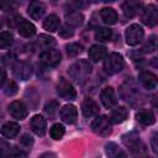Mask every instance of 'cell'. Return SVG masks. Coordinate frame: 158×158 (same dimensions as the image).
<instances>
[{"mask_svg":"<svg viewBox=\"0 0 158 158\" xmlns=\"http://www.w3.org/2000/svg\"><path fill=\"white\" fill-rule=\"evenodd\" d=\"M120 93H121V96L130 101L132 105H136V104H142L144 100V96L143 94L141 93L138 85L133 81V80H127L125 81L121 88H120Z\"/></svg>","mask_w":158,"mask_h":158,"instance_id":"1","label":"cell"},{"mask_svg":"<svg viewBox=\"0 0 158 158\" xmlns=\"http://www.w3.org/2000/svg\"><path fill=\"white\" fill-rule=\"evenodd\" d=\"M68 73H69V77L74 79L77 83H81L91 73V64L85 59H80L69 67Z\"/></svg>","mask_w":158,"mask_h":158,"instance_id":"2","label":"cell"},{"mask_svg":"<svg viewBox=\"0 0 158 158\" xmlns=\"http://www.w3.org/2000/svg\"><path fill=\"white\" fill-rule=\"evenodd\" d=\"M125 62L121 54L112 52L110 54H107L104 59V69L107 74H116L120 73L123 69Z\"/></svg>","mask_w":158,"mask_h":158,"instance_id":"3","label":"cell"},{"mask_svg":"<svg viewBox=\"0 0 158 158\" xmlns=\"http://www.w3.org/2000/svg\"><path fill=\"white\" fill-rule=\"evenodd\" d=\"M125 37H126V43L128 46H137L139 42H142L144 37V31L141 25L132 23L126 28Z\"/></svg>","mask_w":158,"mask_h":158,"instance_id":"4","label":"cell"},{"mask_svg":"<svg viewBox=\"0 0 158 158\" xmlns=\"http://www.w3.org/2000/svg\"><path fill=\"white\" fill-rule=\"evenodd\" d=\"M91 130L102 137H106L111 133L112 128H111V121L107 116L105 115H100L98 116L93 122H91Z\"/></svg>","mask_w":158,"mask_h":158,"instance_id":"5","label":"cell"},{"mask_svg":"<svg viewBox=\"0 0 158 158\" xmlns=\"http://www.w3.org/2000/svg\"><path fill=\"white\" fill-rule=\"evenodd\" d=\"M57 93L64 100H74L77 96V91L73 84L64 78H59L57 83Z\"/></svg>","mask_w":158,"mask_h":158,"instance_id":"6","label":"cell"},{"mask_svg":"<svg viewBox=\"0 0 158 158\" xmlns=\"http://www.w3.org/2000/svg\"><path fill=\"white\" fill-rule=\"evenodd\" d=\"M122 143H123L135 156L139 154V152L143 151V149H142V148H143V144L141 143L139 136H138V133H136V132L125 133V135L122 136Z\"/></svg>","mask_w":158,"mask_h":158,"instance_id":"7","label":"cell"},{"mask_svg":"<svg viewBox=\"0 0 158 158\" xmlns=\"http://www.w3.org/2000/svg\"><path fill=\"white\" fill-rule=\"evenodd\" d=\"M40 60L47 67H57L62 60V54L58 49H46L40 54Z\"/></svg>","mask_w":158,"mask_h":158,"instance_id":"8","label":"cell"},{"mask_svg":"<svg viewBox=\"0 0 158 158\" xmlns=\"http://www.w3.org/2000/svg\"><path fill=\"white\" fill-rule=\"evenodd\" d=\"M7 110L10 112V115L17 120H23L27 117L28 115V109L27 106L22 102V101H19V100H15L12 102H10V105L7 106Z\"/></svg>","mask_w":158,"mask_h":158,"instance_id":"9","label":"cell"},{"mask_svg":"<svg viewBox=\"0 0 158 158\" xmlns=\"http://www.w3.org/2000/svg\"><path fill=\"white\" fill-rule=\"evenodd\" d=\"M141 20L144 25L149 26V27H153L157 25L158 22V12H157V9L154 5H148L144 7V10L142 11L141 14Z\"/></svg>","mask_w":158,"mask_h":158,"instance_id":"10","label":"cell"},{"mask_svg":"<svg viewBox=\"0 0 158 158\" xmlns=\"http://www.w3.org/2000/svg\"><path fill=\"white\" fill-rule=\"evenodd\" d=\"M100 100H101V104L106 107V109H112L117 105V98H116V94H115V90L112 86H107L105 88L101 94H100Z\"/></svg>","mask_w":158,"mask_h":158,"instance_id":"11","label":"cell"},{"mask_svg":"<svg viewBox=\"0 0 158 158\" xmlns=\"http://www.w3.org/2000/svg\"><path fill=\"white\" fill-rule=\"evenodd\" d=\"M59 116H60V118H62L65 123L72 125V123H74V122L77 121V118H78V110H77V107H75L74 105L67 104V105H64V106L60 109Z\"/></svg>","mask_w":158,"mask_h":158,"instance_id":"12","label":"cell"},{"mask_svg":"<svg viewBox=\"0 0 158 158\" xmlns=\"http://www.w3.org/2000/svg\"><path fill=\"white\" fill-rule=\"evenodd\" d=\"M30 127L35 135L43 136L46 133V128H47L46 118L42 115H35L30 121Z\"/></svg>","mask_w":158,"mask_h":158,"instance_id":"13","label":"cell"},{"mask_svg":"<svg viewBox=\"0 0 158 158\" xmlns=\"http://www.w3.org/2000/svg\"><path fill=\"white\" fill-rule=\"evenodd\" d=\"M31 73H32L31 65L26 62H17L14 65V74L20 80H27L31 77Z\"/></svg>","mask_w":158,"mask_h":158,"instance_id":"14","label":"cell"},{"mask_svg":"<svg viewBox=\"0 0 158 158\" xmlns=\"http://www.w3.org/2000/svg\"><path fill=\"white\" fill-rule=\"evenodd\" d=\"M46 12V5L41 1H32L27 7V14L33 20H40Z\"/></svg>","mask_w":158,"mask_h":158,"instance_id":"15","label":"cell"},{"mask_svg":"<svg viewBox=\"0 0 158 158\" xmlns=\"http://www.w3.org/2000/svg\"><path fill=\"white\" fill-rule=\"evenodd\" d=\"M99 105L93 100V99H89V98H85L83 104H81V111H83V115L85 117H94L99 114Z\"/></svg>","mask_w":158,"mask_h":158,"instance_id":"16","label":"cell"},{"mask_svg":"<svg viewBox=\"0 0 158 158\" xmlns=\"http://www.w3.org/2000/svg\"><path fill=\"white\" fill-rule=\"evenodd\" d=\"M138 79L142 86L147 90H153L157 88V77L151 72H142Z\"/></svg>","mask_w":158,"mask_h":158,"instance_id":"17","label":"cell"},{"mask_svg":"<svg viewBox=\"0 0 158 158\" xmlns=\"http://www.w3.org/2000/svg\"><path fill=\"white\" fill-rule=\"evenodd\" d=\"M105 153L109 158H126L127 153L115 142H109L105 146Z\"/></svg>","mask_w":158,"mask_h":158,"instance_id":"18","label":"cell"},{"mask_svg":"<svg viewBox=\"0 0 158 158\" xmlns=\"http://www.w3.org/2000/svg\"><path fill=\"white\" fill-rule=\"evenodd\" d=\"M19 132H20V126L14 121H7L1 126V135L5 138H14L19 135Z\"/></svg>","mask_w":158,"mask_h":158,"instance_id":"19","label":"cell"},{"mask_svg":"<svg viewBox=\"0 0 158 158\" xmlns=\"http://www.w3.org/2000/svg\"><path fill=\"white\" fill-rule=\"evenodd\" d=\"M17 31L22 36V37H26V38H30L32 37L35 33H36V26L27 21V20H21L19 22V26H17Z\"/></svg>","mask_w":158,"mask_h":158,"instance_id":"20","label":"cell"},{"mask_svg":"<svg viewBox=\"0 0 158 158\" xmlns=\"http://www.w3.org/2000/svg\"><path fill=\"white\" fill-rule=\"evenodd\" d=\"M107 56V51L105 46L101 44H94L90 47L89 49V58L94 62H100L102 59H105V57Z\"/></svg>","mask_w":158,"mask_h":158,"instance_id":"21","label":"cell"},{"mask_svg":"<svg viewBox=\"0 0 158 158\" xmlns=\"http://www.w3.org/2000/svg\"><path fill=\"white\" fill-rule=\"evenodd\" d=\"M128 117V110L125 106H118L115 110H112L110 115V121L112 123H122Z\"/></svg>","mask_w":158,"mask_h":158,"instance_id":"22","label":"cell"},{"mask_svg":"<svg viewBox=\"0 0 158 158\" xmlns=\"http://www.w3.org/2000/svg\"><path fill=\"white\" fill-rule=\"evenodd\" d=\"M100 17L101 20L107 25H114L117 22V12L112 7H102L100 10Z\"/></svg>","mask_w":158,"mask_h":158,"instance_id":"23","label":"cell"},{"mask_svg":"<svg viewBox=\"0 0 158 158\" xmlns=\"http://www.w3.org/2000/svg\"><path fill=\"white\" fill-rule=\"evenodd\" d=\"M136 120L142 123V125H153L156 122V117H154V114L151 111V110H139L137 114H136Z\"/></svg>","mask_w":158,"mask_h":158,"instance_id":"24","label":"cell"},{"mask_svg":"<svg viewBox=\"0 0 158 158\" xmlns=\"http://www.w3.org/2000/svg\"><path fill=\"white\" fill-rule=\"evenodd\" d=\"M83 21H84V16L78 11H70L69 14L65 15V22L67 26L69 27H78L83 23Z\"/></svg>","mask_w":158,"mask_h":158,"instance_id":"25","label":"cell"},{"mask_svg":"<svg viewBox=\"0 0 158 158\" xmlns=\"http://www.w3.org/2000/svg\"><path fill=\"white\" fill-rule=\"evenodd\" d=\"M59 17L56 15V14H51L48 15L44 20H43V28L49 31V32H54L59 28Z\"/></svg>","mask_w":158,"mask_h":158,"instance_id":"26","label":"cell"},{"mask_svg":"<svg viewBox=\"0 0 158 158\" xmlns=\"http://www.w3.org/2000/svg\"><path fill=\"white\" fill-rule=\"evenodd\" d=\"M141 4L137 2V1H125L122 4V11H123V15L126 17H133L137 12V10L139 9Z\"/></svg>","mask_w":158,"mask_h":158,"instance_id":"27","label":"cell"},{"mask_svg":"<svg viewBox=\"0 0 158 158\" xmlns=\"http://www.w3.org/2000/svg\"><path fill=\"white\" fill-rule=\"evenodd\" d=\"M112 37V31L107 27H101V28H98L96 32H95V40L99 41V42H106V41H110Z\"/></svg>","mask_w":158,"mask_h":158,"instance_id":"28","label":"cell"},{"mask_svg":"<svg viewBox=\"0 0 158 158\" xmlns=\"http://www.w3.org/2000/svg\"><path fill=\"white\" fill-rule=\"evenodd\" d=\"M65 133V128L62 123H54L51 128H49V135L53 139H60Z\"/></svg>","mask_w":158,"mask_h":158,"instance_id":"29","label":"cell"},{"mask_svg":"<svg viewBox=\"0 0 158 158\" xmlns=\"http://www.w3.org/2000/svg\"><path fill=\"white\" fill-rule=\"evenodd\" d=\"M65 51H67V54L68 57L73 58V57H77L78 54H80L83 52V47L81 44L77 43V42H73V43H69L65 46Z\"/></svg>","mask_w":158,"mask_h":158,"instance_id":"30","label":"cell"},{"mask_svg":"<svg viewBox=\"0 0 158 158\" xmlns=\"http://www.w3.org/2000/svg\"><path fill=\"white\" fill-rule=\"evenodd\" d=\"M58 107H59L58 101H56V100H51V101L47 102L46 106H44V114H46L49 118H53L54 115H56L57 111H58Z\"/></svg>","mask_w":158,"mask_h":158,"instance_id":"31","label":"cell"},{"mask_svg":"<svg viewBox=\"0 0 158 158\" xmlns=\"http://www.w3.org/2000/svg\"><path fill=\"white\" fill-rule=\"evenodd\" d=\"M37 43H38L41 47H43V48H46V49H49V47H52V46L56 44V41H54V38L51 37V36L40 35V37H38V40H37Z\"/></svg>","mask_w":158,"mask_h":158,"instance_id":"32","label":"cell"},{"mask_svg":"<svg viewBox=\"0 0 158 158\" xmlns=\"http://www.w3.org/2000/svg\"><path fill=\"white\" fill-rule=\"evenodd\" d=\"M14 41V37L10 32H0V49L2 48H7L9 46H11Z\"/></svg>","mask_w":158,"mask_h":158,"instance_id":"33","label":"cell"},{"mask_svg":"<svg viewBox=\"0 0 158 158\" xmlns=\"http://www.w3.org/2000/svg\"><path fill=\"white\" fill-rule=\"evenodd\" d=\"M157 48V40H156V36H151L143 44L142 47V51L146 52V53H152L154 52Z\"/></svg>","mask_w":158,"mask_h":158,"instance_id":"34","label":"cell"},{"mask_svg":"<svg viewBox=\"0 0 158 158\" xmlns=\"http://www.w3.org/2000/svg\"><path fill=\"white\" fill-rule=\"evenodd\" d=\"M11 149L12 147L5 139H0V158H9Z\"/></svg>","mask_w":158,"mask_h":158,"instance_id":"35","label":"cell"},{"mask_svg":"<svg viewBox=\"0 0 158 158\" xmlns=\"http://www.w3.org/2000/svg\"><path fill=\"white\" fill-rule=\"evenodd\" d=\"M17 84L14 81V80H9L7 83H6V85H5V89H4V91H5V94L7 95V96H12V95H15L16 93H17Z\"/></svg>","mask_w":158,"mask_h":158,"instance_id":"36","label":"cell"},{"mask_svg":"<svg viewBox=\"0 0 158 158\" xmlns=\"http://www.w3.org/2000/svg\"><path fill=\"white\" fill-rule=\"evenodd\" d=\"M20 144H21L22 147H26V148L31 147V146L33 144V138H32V136L28 135V133L22 135L21 138H20Z\"/></svg>","mask_w":158,"mask_h":158,"instance_id":"37","label":"cell"},{"mask_svg":"<svg viewBox=\"0 0 158 158\" xmlns=\"http://www.w3.org/2000/svg\"><path fill=\"white\" fill-rule=\"evenodd\" d=\"M26 157H27V154H26L22 149L16 148V147H12V149H11V153H10V157H9V158H26Z\"/></svg>","mask_w":158,"mask_h":158,"instance_id":"38","label":"cell"},{"mask_svg":"<svg viewBox=\"0 0 158 158\" xmlns=\"http://www.w3.org/2000/svg\"><path fill=\"white\" fill-rule=\"evenodd\" d=\"M59 35L62 36V37H64V38H69V37H72L73 35H74V31H73V28L72 27H69V26H63L60 30H59Z\"/></svg>","mask_w":158,"mask_h":158,"instance_id":"39","label":"cell"},{"mask_svg":"<svg viewBox=\"0 0 158 158\" xmlns=\"http://www.w3.org/2000/svg\"><path fill=\"white\" fill-rule=\"evenodd\" d=\"M15 4L12 1H0V9H2L4 11H10L12 10V6Z\"/></svg>","mask_w":158,"mask_h":158,"instance_id":"40","label":"cell"},{"mask_svg":"<svg viewBox=\"0 0 158 158\" xmlns=\"http://www.w3.org/2000/svg\"><path fill=\"white\" fill-rule=\"evenodd\" d=\"M5 79H6V72H5L2 68H0V88H1L2 84L5 83Z\"/></svg>","mask_w":158,"mask_h":158,"instance_id":"41","label":"cell"},{"mask_svg":"<svg viewBox=\"0 0 158 158\" xmlns=\"http://www.w3.org/2000/svg\"><path fill=\"white\" fill-rule=\"evenodd\" d=\"M38 158H57V156H56L53 152H44V153H42Z\"/></svg>","mask_w":158,"mask_h":158,"instance_id":"42","label":"cell"},{"mask_svg":"<svg viewBox=\"0 0 158 158\" xmlns=\"http://www.w3.org/2000/svg\"><path fill=\"white\" fill-rule=\"evenodd\" d=\"M151 144H152V151L156 153V152H157V135H154V136L152 137Z\"/></svg>","mask_w":158,"mask_h":158,"instance_id":"43","label":"cell"},{"mask_svg":"<svg viewBox=\"0 0 158 158\" xmlns=\"http://www.w3.org/2000/svg\"><path fill=\"white\" fill-rule=\"evenodd\" d=\"M0 26H1V21H0Z\"/></svg>","mask_w":158,"mask_h":158,"instance_id":"44","label":"cell"},{"mask_svg":"<svg viewBox=\"0 0 158 158\" xmlns=\"http://www.w3.org/2000/svg\"><path fill=\"white\" fill-rule=\"evenodd\" d=\"M147 158H152V157H147Z\"/></svg>","mask_w":158,"mask_h":158,"instance_id":"45","label":"cell"}]
</instances>
